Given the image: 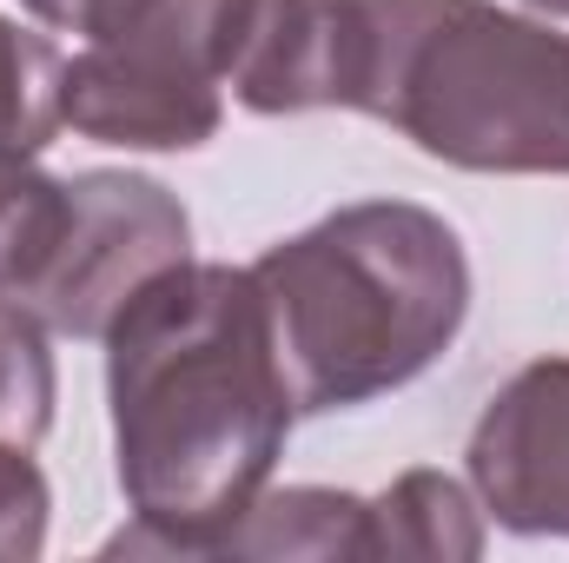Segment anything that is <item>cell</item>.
<instances>
[{"instance_id": "1", "label": "cell", "mask_w": 569, "mask_h": 563, "mask_svg": "<svg viewBox=\"0 0 569 563\" xmlns=\"http://www.w3.org/2000/svg\"><path fill=\"white\" fill-rule=\"evenodd\" d=\"M100 345L113 464L133 511L113 551L219 557L298 418L252 266H172Z\"/></svg>"}, {"instance_id": "2", "label": "cell", "mask_w": 569, "mask_h": 563, "mask_svg": "<svg viewBox=\"0 0 569 563\" xmlns=\"http://www.w3.org/2000/svg\"><path fill=\"white\" fill-rule=\"evenodd\" d=\"M252 279L298 418L371 405L430 372L470 312L463 239L411 199H358L279 239Z\"/></svg>"}, {"instance_id": "3", "label": "cell", "mask_w": 569, "mask_h": 563, "mask_svg": "<svg viewBox=\"0 0 569 563\" xmlns=\"http://www.w3.org/2000/svg\"><path fill=\"white\" fill-rule=\"evenodd\" d=\"M358 113L463 172H569V33L497 0H365Z\"/></svg>"}, {"instance_id": "4", "label": "cell", "mask_w": 569, "mask_h": 563, "mask_svg": "<svg viewBox=\"0 0 569 563\" xmlns=\"http://www.w3.org/2000/svg\"><path fill=\"white\" fill-rule=\"evenodd\" d=\"M186 259H192V219L179 192H166L146 172H73L60 246L20 292V305L47 332L107 338L146 285Z\"/></svg>"}, {"instance_id": "5", "label": "cell", "mask_w": 569, "mask_h": 563, "mask_svg": "<svg viewBox=\"0 0 569 563\" xmlns=\"http://www.w3.org/2000/svg\"><path fill=\"white\" fill-rule=\"evenodd\" d=\"M477 511L510 537H569V352L523 365L470 431Z\"/></svg>"}, {"instance_id": "6", "label": "cell", "mask_w": 569, "mask_h": 563, "mask_svg": "<svg viewBox=\"0 0 569 563\" xmlns=\"http://www.w3.org/2000/svg\"><path fill=\"white\" fill-rule=\"evenodd\" d=\"M365 0H239L226 87L246 113H318L365 93Z\"/></svg>"}, {"instance_id": "7", "label": "cell", "mask_w": 569, "mask_h": 563, "mask_svg": "<svg viewBox=\"0 0 569 563\" xmlns=\"http://www.w3.org/2000/svg\"><path fill=\"white\" fill-rule=\"evenodd\" d=\"M60 113L100 146L192 152L226 120V80L146 47H80L60 73Z\"/></svg>"}, {"instance_id": "8", "label": "cell", "mask_w": 569, "mask_h": 563, "mask_svg": "<svg viewBox=\"0 0 569 563\" xmlns=\"http://www.w3.org/2000/svg\"><path fill=\"white\" fill-rule=\"evenodd\" d=\"M365 557L470 563L483 557V517L470 491L443 471H405L391 491L365 497Z\"/></svg>"}, {"instance_id": "9", "label": "cell", "mask_w": 569, "mask_h": 563, "mask_svg": "<svg viewBox=\"0 0 569 563\" xmlns=\"http://www.w3.org/2000/svg\"><path fill=\"white\" fill-rule=\"evenodd\" d=\"M219 557H365V497L325 484L259 491Z\"/></svg>"}, {"instance_id": "10", "label": "cell", "mask_w": 569, "mask_h": 563, "mask_svg": "<svg viewBox=\"0 0 569 563\" xmlns=\"http://www.w3.org/2000/svg\"><path fill=\"white\" fill-rule=\"evenodd\" d=\"M67 226V179L40 172V152H0V292H27Z\"/></svg>"}, {"instance_id": "11", "label": "cell", "mask_w": 569, "mask_h": 563, "mask_svg": "<svg viewBox=\"0 0 569 563\" xmlns=\"http://www.w3.org/2000/svg\"><path fill=\"white\" fill-rule=\"evenodd\" d=\"M60 73L67 60L53 53L47 33H27L20 20L0 13V152H47L67 127L60 113Z\"/></svg>"}, {"instance_id": "12", "label": "cell", "mask_w": 569, "mask_h": 563, "mask_svg": "<svg viewBox=\"0 0 569 563\" xmlns=\"http://www.w3.org/2000/svg\"><path fill=\"white\" fill-rule=\"evenodd\" d=\"M53 398H60V378H53L47 325L13 292H0V444L33 451L53 431Z\"/></svg>"}, {"instance_id": "13", "label": "cell", "mask_w": 569, "mask_h": 563, "mask_svg": "<svg viewBox=\"0 0 569 563\" xmlns=\"http://www.w3.org/2000/svg\"><path fill=\"white\" fill-rule=\"evenodd\" d=\"M47 517H53L47 471L27 457V444H0V557H40Z\"/></svg>"}, {"instance_id": "14", "label": "cell", "mask_w": 569, "mask_h": 563, "mask_svg": "<svg viewBox=\"0 0 569 563\" xmlns=\"http://www.w3.org/2000/svg\"><path fill=\"white\" fill-rule=\"evenodd\" d=\"M20 7H27L40 27H53V33H80L87 47H100V40H127V33H140L166 0H20Z\"/></svg>"}, {"instance_id": "15", "label": "cell", "mask_w": 569, "mask_h": 563, "mask_svg": "<svg viewBox=\"0 0 569 563\" xmlns=\"http://www.w3.org/2000/svg\"><path fill=\"white\" fill-rule=\"evenodd\" d=\"M523 7H537V13H557V20H569V0H523Z\"/></svg>"}]
</instances>
